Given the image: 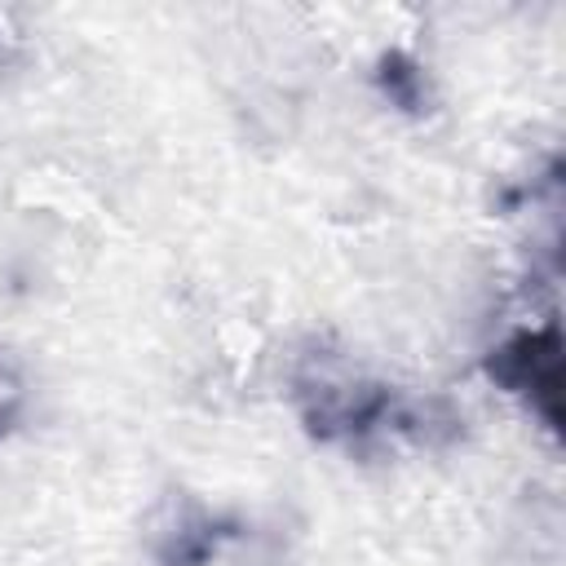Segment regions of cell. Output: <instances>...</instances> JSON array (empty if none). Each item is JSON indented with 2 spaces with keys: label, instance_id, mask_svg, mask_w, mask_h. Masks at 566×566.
<instances>
[{
  "label": "cell",
  "instance_id": "cell-1",
  "mask_svg": "<svg viewBox=\"0 0 566 566\" xmlns=\"http://www.w3.org/2000/svg\"><path fill=\"white\" fill-rule=\"evenodd\" d=\"M491 371L513 389H544L553 398V389H557V336L553 332H544V336L531 332V336L509 340L495 354Z\"/></svg>",
  "mask_w": 566,
  "mask_h": 566
}]
</instances>
